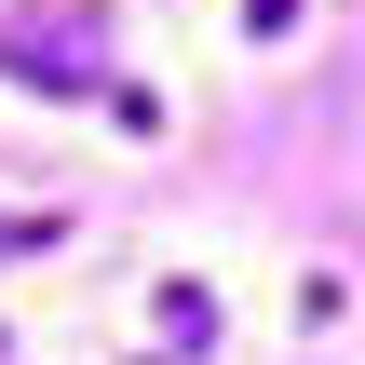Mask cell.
Instances as JSON below:
<instances>
[{"label":"cell","instance_id":"1","mask_svg":"<svg viewBox=\"0 0 365 365\" xmlns=\"http://www.w3.org/2000/svg\"><path fill=\"white\" fill-rule=\"evenodd\" d=\"M0 81H27V95H108V14L95 0H27L0 27Z\"/></svg>","mask_w":365,"mask_h":365},{"label":"cell","instance_id":"2","mask_svg":"<svg viewBox=\"0 0 365 365\" xmlns=\"http://www.w3.org/2000/svg\"><path fill=\"white\" fill-rule=\"evenodd\" d=\"M163 339H217V298L203 284H163Z\"/></svg>","mask_w":365,"mask_h":365}]
</instances>
